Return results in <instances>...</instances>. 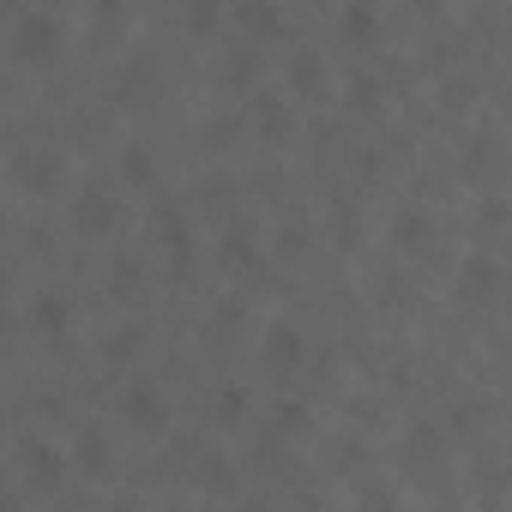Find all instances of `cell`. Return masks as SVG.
<instances>
[{"mask_svg":"<svg viewBox=\"0 0 512 512\" xmlns=\"http://www.w3.org/2000/svg\"><path fill=\"white\" fill-rule=\"evenodd\" d=\"M55 49H61V19H55L49 7L25 13V19H19V31H13V55H19L25 67H49V61H55Z\"/></svg>","mask_w":512,"mask_h":512,"instance_id":"cell-1","label":"cell"},{"mask_svg":"<svg viewBox=\"0 0 512 512\" xmlns=\"http://www.w3.org/2000/svg\"><path fill=\"white\" fill-rule=\"evenodd\" d=\"M97 356H103L109 368H127L133 356H145V326H115V332L97 344Z\"/></svg>","mask_w":512,"mask_h":512,"instance_id":"cell-15","label":"cell"},{"mask_svg":"<svg viewBox=\"0 0 512 512\" xmlns=\"http://www.w3.org/2000/svg\"><path fill=\"white\" fill-rule=\"evenodd\" d=\"M253 127H260V139H266V145H284V139L296 133L290 103H284L278 91H260V97H253Z\"/></svg>","mask_w":512,"mask_h":512,"instance_id":"cell-11","label":"cell"},{"mask_svg":"<svg viewBox=\"0 0 512 512\" xmlns=\"http://www.w3.org/2000/svg\"><path fill=\"white\" fill-rule=\"evenodd\" d=\"M308 247H314V235H308V223H296V217H290V223L278 229V253H284V260H302V253H308Z\"/></svg>","mask_w":512,"mask_h":512,"instance_id":"cell-27","label":"cell"},{"mask_svg":"<svg viewBox=\"0 0 512 512\" xmlns=\"http://www.w3.org/2000/svg\"><path fill=\"white\" fill-rule=\"evenodd\" d=\"M338 31H344L350 43H374V31H380V7H374V0H344Z\"/></svg>","mask_w":512,"mask_h":512,"instance_id":"cell-16","label":"cell"},{"mask_svg":"<svg viewBox=\"0 0 512 512\" xmlns=\"http://www.w3.org/2000/svg\"><path fill=\"white\" fill-rule=\"evenodd\" d=\"M440 446H446V434L434 428V422H410V434H404V458L422 470L428 458H440Z\"/></svg>","mask_w":512,"mask_h":512,"instance_id":"cell-19","label":"cell"},{"mask_svg":"<svg viewBox=\"0 0 512 512\" xmlns=\"http://www.w3.org/2000/svg\"><path fill=\"white\" fill-rule=\"evenodd\" d=\"M260 362H266L272 380H290V374L308 362V338H302L290 320H278V326H266V338H260Z\"/></svg>","mask_w":512,"mask_h":512,"instance_id":"cell-2","label":"cell"},{"mask_svg":"<svg viewBox=\"0 0 512 512\" xmlns=\"http://www.w3.org/2000/svg\"><path fill=\"white\" fill-rule=\"evenodd\" d=\"M223 266L229 272H260V241H253L247 217H229V229H223Z\"/></svg>","mask_w":512,"mask_h":512,"instance_id":"cell-10","label":"cell"},{"mask_svg":"<svg viewBox=\"0 0 512 512\" xmlns=\"http://www.w3.org/2000/svg\"><path fill=\"white\" fill-rule=\"evenodd\" d=\"M253 79H260V49H229L223 55V85L229 91H247Z\"/></svg>","mask_w":512,"mask_h":512,"instance_id":"cell-22","label":"cell"},{"mask_svg":"<svg viewBox=\"0 0 512 512\" xmlns=\"http://www.w3.org/2000/svg\"><path fill=\"white\" fill-rule=\"evenodd\" d=\"M410 7H416V13H440V7H446V0H410Z\"/></svg>","mask_w":512,"mask_h":512,"instance_id":"cell-34","label":"cell"},{"mask_svg":"<svg viewBox=\"0 0 512 512\" xmlns=\"http://www.w3.org/2000/svg\"><path fill=\"white\" fill-rule=\"evenodd\" d=\"M332 235H338V247H356V241H362V217H356V205H332Z\"/></svg>","mask_w":512,"mask_h":512,"instance_id":"cell-29","label":"cell"},{"mask_svg":"<svg viewBox=\"0 0 512 512\" xmlns=\"http://www.w3.org/2000/svg\"><path fill=\"white\" fill-rule=\"evenodd\" d=\"M157 91V61H127L115 79H109V97L115 103H139V97H151Z\"/></svg>","mask_w":512,"mask_h":512,"instance_id":"cell-12","label":"cell"},{"mask_svg":"<svg viewBox=\"0 0 512 512\" xmlns=\"http://www.w3.org/2000/svg\"><path fill=\"white\" fill-rule=\"evenodd\" d=\"M13 175H19V187L49 193L61 181V151L55 145H25V151H13Z\"/></svg>","mask_w":512,"mask_h":512,"instance_id":"cell-6","label":"cell"},{"mask_svg":"<svg viewBox=\"0 0 512 512\" xmlns=\"http://www.w3.org/2000/svg\"><path fill=\"white\" fill-rule=\"evenodd\" d=\"M121 223V205H115V193L109 187H79V199H73V229L79 235H109Z\"/></svg>","mask_w":512,"mask_h":512,"instance_id":"cell-3","label":"cell"},{"mask_svg":"<svg viewBox=\"0 0 512 512\" xmlns=\"http://www.w3.org/2000/svg\"><path fill=\"white\" fill-rule=\"evenodd\" d=\"M205 205H229V181H211L205 187Z\"/></svg>","mask_w":512,"mask_h":512,"instance_id":"cell-33","label":"cell"},{"mask_svg":"<svg viewBox=\"0 0 512 512\" xmlns=\"http://www.w3.org/2000/svg\"><path fill=\"white\" fill-rule=\"evenodd\" d=\"M97 7H109V13H121V7H127V0H97Z\"/></svg>","mask_w":512,"mask_h":512,"instance_id":"cell-35","label":"cell"},{"mask_svg":"<svg viewBox=\"0 0 512 512\" xmlns=\"http://www.w3.org/2000/svg\"><path fill=\"white\" fill-rule=\"evenodd\" d=\"M121 175H127L133 187H151V181H157V151H151V145H127V151H121Z\"/></svg>","mask_w":512,"mask_h":512,"instance_id":"cell-25","label":"cell"},{"mask_svg":"<svg viewBox=\"0 0 512 512\" xmlns=\"http://www.w3.org/2000/svg\"><path fill=\"white\" fill-rule=\"evenodd\" d=\"M19 458H25V482H31L37 494H55V488L67 482V452H61V446H49V440H25Z\"/></svg>","mask_w":512,"mask_h":512,"instance_id":"cell-4","label":"cell"},{"mask_svg":"<svg viewBox=\"0 0 512 512\" xmlns=\"http://www.w3.org/2000/svg\"><path fill=\"white\" fill-rule=\"evenodd\" d=\"M193 476H199V488H205V494H235V488H241L223 452H211V458H199V464H193Z\"/></svg>","mask_w":512,"mask_h":512,"instance_id":"cell-21","label":"cell"},{"mask_svg":"<svg viewBox=\"0 0 512 512\" xmlns=\"http://www.w3.org/2000/svg\"><path fill=\"white\" fill-rule=\"evenodd\" d=\"M506 217H512V205H506V199H482V211H476V223H482V229H506Z\"/></svg>","mask_w":512,"mask_h":512,"instance_id":"cell-30","label":"cell"},{"mask_svg":"<svg viewBox=\"0 0 512 512\" xmlns=\"http://www.w3.org/2000/svg\"><path fill=\"white\" fill-rule=\"evenodd\" d=\"M392 247H398V253H410V260L434 253V217H428V211H416V205H404V211L392 217Z\"/></svg>","mask_w":512,"mask_h":512,"instance_id":"cell-7","label":"cell"},{"mask_svg":"<svg viewBox=\"0 0 512 512\" xmlns=\"http://www.w3.org/2000/svg\"><path fill=\"white\" fill-rule=\"evenodd\" d=\"M290 91H302V97H320L326 91V55L320 49H296L290 55Z\"/></svg>","mask_w":512,"mask_h":512,"instance_id":"cell-13","label":"cell"},{"mask_svg":"<svg viewBox=\"0 0 512 512\" xmlns=\"http://www.w3.org/2000/svg\"><path fill=\"white\" fill-rule=\"evenodd\" d=\"M247 410H253V398H247V386H217V398H211V422L217 428H241L247 422Z\"/></svg>","mask_w":512,"mask_h":512,"instance_id":"cell-17","label":"cell"},{"mask_svg":"<svg viewBox=\"0 0 512 512\" xmlns=\"http://www.w3.org/2000/svg\"><path fill=\"white\" fill-rule=\"evenodd\" d=\"M470 103H476V85H470V79H458V73H452V79H446V85H440V109H452V115H464V109H470Z\"/></svg>","mask_w":512,"mask_h":512,"instance_id":"cell-28","label":"cell"},{"mask_svg":"<svg viewBox=\"0 0 512 512\" xmlns=\"http://www.w3.org/2000/svg\"><path fill=\"white\" fill-rule=\"evenodd\" d=\"M344 109H350V115H380V109H386V79L356 73V79L344 85Z\"/></svg>","mask_w":512,"mask_h":512,"instance_id":"cell-14","label":"cell"},{"mask_svg":"<svg viewBox=\"0 0 512 512\" xmlns=\"http://www.w3.org/2000/svg\"><path fill=\"white\" fill-rule=\"evenodd\" d=\"M266 422H272L284 440H302V434H308V404H302V398H278Z\"/></svg>","mask_w":512,"mask_h":512,"instance_id":"cell-24","label":"cell"},{"mask_svg":"<svg viewBox=\"0 0 512 512\" xmlns=\"http://www.w3.org/2000/svg\"><path fill=\"white\" fill-rule=\"evenodd\" d=\"M73 470L103 482V476L115 470V446H109V434H97V428H79V440H73Z\"/></svg>","mask_w":512,"mask_h":512,"instance_id":"cell-9","label":"cell"},{"mask_svg":"<svg viewBox=\"0 0 512 512\" xmlns=\"http://www.w3.org/2000/svg\"><path fill=\"white\" fill-rule=\"evenodd\" d=\"M109 296H115V302H139V296H145L139 260H115V266H109Z\"/></svg>","mask_w":512,"mask_h":512,"instance_id":"cell-23","label":"cell"},{"mask_svg":"<svg viewBox=\"0 0 512 512\" xmlns=\"http://www.w3.org/2000/svg\"><path fill=\"white\" fill-rule=\"evenodd\" d=\"M494 290H500V266L488 260V253H470V260L458 266V302L476 308V302H488Z\"/></svg>","mask_w":512,"mask_h":512,"instance_id":"cell-8","label":"cell"},{"mask_svg":"<svg viewBox=\"0 0 512 512\" xmlns=\"http://www.w3.org/2000/svg\"><path fill=\"white\" fill-rule=\"evenodd\" d=\"M464 163H470V169H488V163H494V145H488V139H470Z\"/></svg>","mask_w":512,"mask_h":512,"instance_id":"cell-31","label":"cell"},{"mask_svg":"<svg viewBox=\"0 0 512 512\" xmlns=\"http://www.w3.org/2000/svg\"><path fill=\"white\" fill-rule=\"evenodd\" d=\"M235 19H241V31H260V37H278L284 31V19H278L272 0H235Z\"/></svg>","mask_w":512,"mask_h":512,"instance_id":"cell-20","label":"cell"},{"mask_svg":"<svg viewBox=\"0 0 512 512\" xmlns=\"http://www.w3.org/2000/svg\"><path fill=\"white\" fill-rule=\"evenodd\" d=\"M181 13H187V31L193 37H211L217 19H223V0H181Z\"/></svg>","mask_w":512,"mask_h":512,"instance_id":"cell-26","label":"cell"},{"mask_svg":"<svg viewBox=\"0 0 512 512\" xmlns=\"http://www.w3.org/2000/svg\"><path fill=\"white\" fill-rule=\"evenodd\" d=\"M121 416H127L133 434H163L169 428V404H163L157 386H127L121 392Z\"/></svg>","mask_w":512,"mask_h":512,"instance_id":"cell-5","label":"cell"},{"mask_svg":"<svg viewBox=\"0 0 512 512\" xmlns=\"http://www.w3.org/2000/svg\"><path fill=\"white\" fill-rule=\"evenodd\" d=\"M235 139V121H211V145H229Z\"/></svg>","mask_w":512,"mask_h":512,"instance_id":"cell-32","label":"cell"},{"mask_svg":"<svg viewBox=\"0 0 512 512\" xmlns=\"http://www.w3.org/2000/svg\"><path fill=\"white\" fill-rule=\"evenodd\" d=\"M31 320H37V332H67V320H73V302H67L61 290H43V296L31 302Z\"/></svg>","mask_w":512,"mask_h":512,"instance_id":"cell-18","label":"cell"}]
</instances>
